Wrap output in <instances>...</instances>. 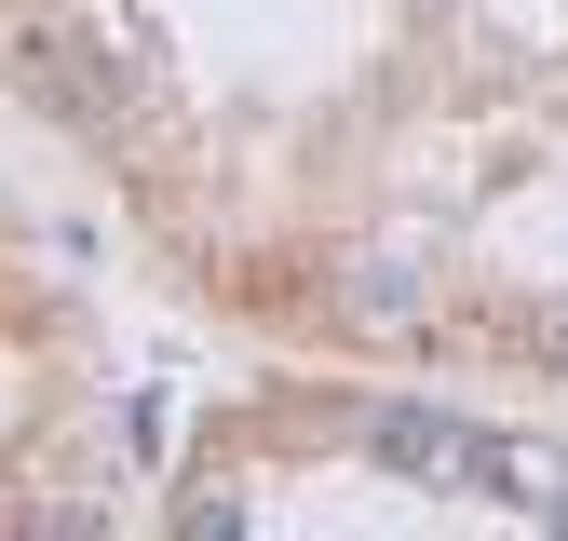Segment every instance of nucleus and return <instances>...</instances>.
Returning <instances> with one entry per match:
<instances>
[{"instance_id": "f257e3e1", "label": "nucleus", "mask_w": 568, "mask_h": 541, "mask_svg": "<svg viewBox=\"0 0 568 541\" xmlns=\"http://www.w3.org/2000/svg\"><path fill=\"white\" fill-rule=\"evenodd\" d=\"M14 82H28V109H54V122H82V135H122V82H109V54H95V41H68V28H28V41H14Z\"/></svg>"}, {"instance_id": "f03ea898", "label": "nucleus", "mask_w": 568, "mask_h": 541, "mask_svg": "<svg viewBox=\"0 0 568 541\" xmlns=\"http://www.w3.org/2000/svg\"><path fill=\"white\" fill-rule=\"evenodd\" d=\"M338 312H352V325H406V312H419V270H406V257H352Z\"/></svg>"}, {"instance_id": "7ed1b4c3", "label": "nucleus", "mask_w": 568, "mask_h": 541, "mask_svg": "<svg viewBox=\"0 0 568 541\" xmlns=\"http://www.w3.org/2000/svg\"><path fill=\"white\" fill-rule=\"evenodd\" d=\"M528 353H541V366L568 379V298H541V312H528Z\"/></svg>"}]
</instances>
